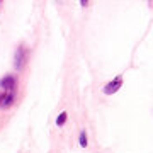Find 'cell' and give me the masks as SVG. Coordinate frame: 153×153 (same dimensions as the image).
I'll return each instance as SVG.
<instances>
[{
  "label": "cell",
  "instance_id": "cell-1",
  "mask_svg": "<svg viewBox=\"0 0 153 153\" xmlns=\"http://www.w3.org/2000/svg\"><path fill=\"white\" fill-rule=\"evenodd\" d=\"M26 58H27V51H26V48H24V46H19L17 51H16V58H14V61H16V63H14L16 68H22Z\"/></svg>",
  "mask_w": 153,
  "mask_h": 153
},
{
  "label": "cell",
  "instance_id": "cell-2",
  "mask_svg": "<svg viewBox=\"0 0 153 153\" xmlns=\"http://www.w3.org/2000/svg\"><path fill=\"white\" fill-rule=\"evenodd\" d=\"M121 83H123V76H116V80H112V82H109L107 85L104 87V92L107 94V95H111V94L117 92L121 88Z\"/></svg>",
  "mask_w": 153,
  "mask_h": 153
},
{
  "label": "cell",
  "instance_id": "cell-3",
  "mask_svg": "<svg viewBox=\"0 0 153 153\" xmlns=\"http://www.w3.org/2000/svg\"><path fill=\"white\" fill-rule=\"evenodd\" d=\"M0 87L4 88V90L14 92V88H16V78H14L12 75H5L2 80H0Z\"/></svg>",
  "mask_w": 153,
  "mask_h": 153
},
{
  "label": "cell",
  "instance_id": "cell-4",
  "mask_svg": "<svg viewBox=\"0 0 153 153\" xmlns=\"http://www.w3.org/2000/svg\"><path fill=\"white\" fill-rule=\"evenodd\" d=\"M14 99H16V95H14V92H10L9 94V95H5V99H4V107H9V105L12 104V102H14Z\"/></svg>",
  "mask_w": 153,
  "mask_h": 153
},
{
  "label": "cell",
  "instance_id": "cell-5",
  "mask_svg": "<svg viewBox=\"0 0 153 153\" xmlns=\"http://www.w3.org/2000/svg\"><path fill=\"white\" fill-rule=\"evenodd\" d=\"M65 121H66V112H61V114L56 117V124L63 126V124H65Z\"/></svg>",
  "mask_w": 153,
  "mask_h": 153
},
{
  "label": "cell",
  "instance_id": "cell-6",
  "mask_svg": "<svg viewBox=\"0 0 153 153\" xmlns=\"http://www.w3.org/2000/svg\"><path fill=\"white\" fill-rule=\"evenodd\" d=\"M80 146H82V148L87 146V133H85V131L80 133Z\"/></svg>",
  "mask_w": 153,
  "mask_h": 153
},
{
  "label": "cell",
  "instance_id": "cell-7",
  "mask_svg": "<svg viewBox=\"0 0 153 153\" xmlns=\"http://www.w3.org/2000/svg\"><path fill=\"white\" fill-rule=\"evenodd\" d=\"M4 99H5V92H0V105L4 104Z\"/></svg>",
  "mask_w": 153,
  "mask_h": 153
}]
</instances>
